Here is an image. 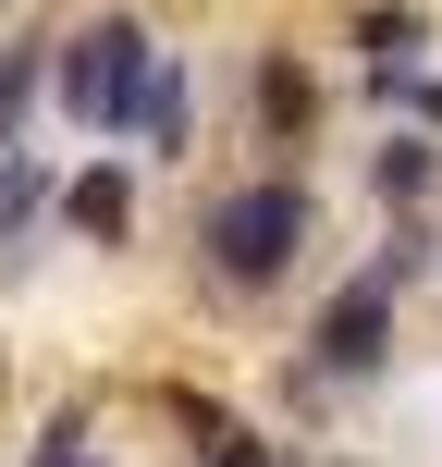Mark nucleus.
<instances>
[{"mask_svg": "<svg viewBox=\"0 0 442 467\" xmlns=\"http://www.w3.org/2000/svg\"><path fill=\"white\" fill-rule=\"evenodd\" d=\"M197 455L210 467H271V443H258L246 419H210V406H197Z\"/></svg>", "mask_w": 442, "mask_h": 467, "instance_id": "10", "label": "nucleus"}, {"mask_svg": "<svg viewBox=\"0 0 442 467\" xmlns=\"http://www.w3.org/2000/svg\"><path fill=\"white\" fill-rule=\"evenodd\" d=\"M148 74H160V37H148L136 13H87L62 49H49V99H62L87 136H136Z\"/></svg>", "mask_w": 442, "mask_h": 467, "instance_id": "2", "label": "nucleus"}, {"mask_svg": "<svg viewBox=\"0 0 442 467\" xmlns=\"http://www.w3.org/2000/svg\"><path fill=\"white\" fill-rule=\"evenodd\" d=\"M369 185H381V210H430V185H442V148L430 136H394L369 161Z\"/></svg>", "mask_w": 442, "mask_h": 467, "instance_id": "6", "label": "nucleus"}, {"mask_svg": "<svg viewBox=\"0 0 442 467\" xmlns=\"http://www.w3.org/2000/svg\"><path fill=\"white\" fill-rule=\"evenodd\" d=\"M381 357H394V283L356 271V283H332L320 332H307V381H369Z\"/></svg>", "mask_w": 442, "mask_h": 467, "instance_id": "3", "label": "nucleus"}, {"mask_svg": "<svg viewBox=\"0 0 442 467\" xmlns=\"http://www.w3.org/2000/svg\"><path fill=\"white\" fill-rule=\"evenodd\" d=\"M49 99V49H0V161L25 148V111Z\"/></svg>", "mask_w": 442, "mask_h": 467, "instance_id": "9", "label": "nucleus"}, {"mask_svg": "<svg viewBox=\"0 0 442 467\" xmlns=\"http://www.w3.org/2000/svg\"><path fill=\"white\" fill-rule=\"evenodd\" d=\"M185 123H197V99H185V62L160 49V74H148V111H136V136L160 148V161H185Z\"/></svg>", "mask_w": 442, "mask_h": 467, "instance_id": "8", "label": "nucleus"}, {"mask_svg": "<svg viewBox=\"0 0 442 467\" xmlns=\"http://www.w3.org/2000/svg\"><path fill=\"white\" fill-rule=\"evenodd\" d=\"M394 99H418V123H430V136H442V74H406Z\"/></svg>", "mask_w": 442, "mask_h": 467, "instance_id": "12", "label": "nucleus"}, {"mask_svg": "<svg viewBox=\"0 0 442 467\" xmlns=\"http://www.w3.org/2000/svg\"><path fill=\"white\" fill-rule=\"evenodd\" d=\"M25 467H111V455H98V443H37Z\"/></svg>", "mask_w": 442, "mask_h": 467, "instance_id": "13", "label": "nucleus"}, {"mask_svg": "<svg viewBox=\"0 0 442 467\" xmlns=\"http://www.w3.org/2000/svg\"><path fill=\"white\" fill-rule=\"evenodd\" d=\"M74 234V246H136V161H87L62 172V210H49Z\"/></svg>", "mask_w": 442, "mask_h": 467, "instance_id": "4", "label": "nucleus"}, {"mask_svg": "<svg viewBox=\"0 0 442 467\" xmlns=\"http://www.w3.org/2000/svg\"><path fill=\"white\" fill-rule=\"evenodd\" d=\"M197 258H210V283H221V296H271V283L307 258V185H295V172L221 185L210 210H197Z\"/></svg>", "mask_w": 442, "mask_h": 467, "instance_id": "1", "label": "nucleus"}, {"mask_svg": "<svg viewBox=\"0 0 442 467\" xmlns=\"http://www.w3.org/2000/svg\"><path fill=\"white\" fill-rule=\"evenodd\" d=\"M49 210H62V172L37 161V148H13V161H0V258L25 246V234H37Z\"/></svg>", "mask_w": 442, "mask_h": 467, "instance_id": "5", "label": "nucleus"}, {"mask_svg": "<svg viewBox=\"0 0 442 467\" xmlns=\"http://www.w3.org/2000/svg\"><path fill=\"white\" fill-rule=\"evenodd\" d=\"M258 99H271V123H283V136L307 123V74H295V62H258Z\"/></svg>", "mask_w": 442, "mask_h": 467, "instance_id": "11", "label": "nucleus"}, {"mask_svg": "<svg viewBox=\"0 0 442 467\" xmlns=\"http://www.w3.org/2000/svg\"><path fill=\"white\" fill-rule=\"evenodd\" d=\"M356 62H369V87H406L418 74V13H356Z\"/></svg>", "mask_w": 442, "mask_h": 467, "instance_id": "7", "label": "nucleus"}]
</instances>
